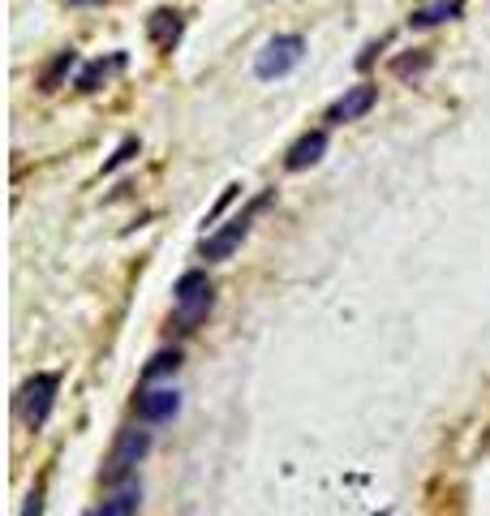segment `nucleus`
<instances>
[{"label": "nucleus", "instance_id": "1", "mask_svg": "<svg viewBox=\"0 0 490 516\" xmlns=\"http://www.w3.org/2000/svg\"><path fill=\"white\" fill-rule=\"evenodd\" d=\"M172 301H177V327L181 332H194L215 306V289H211L207 271H185L177 280V289H172Z\"/></svg>", "mask_w": 490, "mask_h": 516}, {"label": "nucleus", "instance_id": "2", "mask_svg": "<svg viewBox=\"0 0 490 516\" xmlns=\"http://www.w3.org/2000/svg\"><path fill=\"white\" fill-rule=\"evenodd\" d=\"M56 392H61V375H52V370H39V375H31L22 383V392H18V413H22V422L39 430L43 422L52 418V409H56Z\"/></svg>", "mask_w": 490, "mask_h": 516}, {"label": "nucleus", "instance_id": "3", "mask_svg": "<svg viewBox=\"0 0 490 516\" xmlns=\"http://www.w3.org/2000/svg\"><path fill=\"white\" fill-rule=\"evenodd\" d=\"M301 56H306V39L301 35H276L263 43V52L254 56V74L263 82H276L284 74H293L301 65Z\"/></svg>", "mask_w": 490, "mask_h": 516}, {"label": "nucleus", "instance_id": "4", "mask_svg": "<svg viewBox=\"0 0 490 516\" xmlns=\"http://www.w3.org/2000/svg\"><path fill=\"white\" fill-rule=\"evenodd\" d=\"M267 203H271V194L254 198V203L245 207V211L237 215V220H228V224L220 228V233H211V237L203 241V258H207V263H224V258H233V254L241 250V241L250 237V224H254V215L263 211Z\"/></svg>", "mask_w": 490, "mask_h": 516}, {"label": "nucleus", "instance_id": "5", "mask_svg": "<svg viewBox=\"0 0 490 516\" xmlns=\"http://www.w3.org/2000/svg\"><path fill=\"white\" fill-rule=\"evenodd\" d=\"M147 452H151V435H147V430H138V426H134V430H121L117 443H112V452H108L104 473H99V478L112 482V486L125 482L129 473H134V465H138Z\"/></svg>", "mask_w": 490, "mask_h": 516}, {"label": "nucleus", "instance_id": "6", "mask_svg": "<svg viewBox=\"0 0 490 516\" xmlns=\"http://www.w3.org/2000/svg\"><path fill=\"white\" fill-rule=\"evenodd\" d=\"M379 104V91H374L370 82H357V86H349V91H344L336 104L327 108V121L331 125H344V121H362L366 112Z\"/></svg>", "mask_w": 490, "mask_h": 516}, {"label": "nucleus", "instance_id": "7", "mask_svg": "<svg viewBox=\"0 0 490 516\" xmlns=\"http://www.w3.org/2000/svg\"><path fill=\"white\" fill-rule=\"evenodd\" d=\"M181 413V392L177 387H147L138 396V418L142 422H172Z\"/></svg>", "mask_w": 490, "mask_h": 516}, {"label": "nucleus", "instance_id": "8", "mask_svg": "<svg viewBox=\"0 0 490 516\" xmlns=\"http://www.w3.org/2000/svg\"><path fill=\"white\" fill-rule=\"evenodd\" d=\"M323 155H327V129H314V134H306V138L293 142V151H288L284 168H288V172H306V168L319 164Z\"/></svg>", "mask_w": 490, "mask_h": 516}, {"label": "nucleus", "instance_id": "9", "mask_svg": "<svg viewBox=\"0 0 490 516\" xmlns=\"http://www.w3.org/2000/svg\"><path fill=\"white\" fill-rule=\"evenodd\" d=\"M138 508H142V486L138 482H121L91 516H138Z\"/></svg>", "mask_w": 490, "mask_h": 516}, {"label": "nucleus", "instance_id": "10", "mask_svg": "<svg viewBox=\"0 0 490 516\" xmlns=\"http://www.w3.org/2000/svg\"><path fill=\"white\" fill-rule=\"evenodd\" d=\"M147 35H151V43L155 48H164V52H172V43L181 39V13H168V9H155L151 18H147Z\"/></svg>", "mask_w": 490, "mask_h": 516}, {"label": "nucleus", "instance_id": "11", "mask_svg": "<svg viewBox=\"0 0 490 516\" xmlns=\"http://www.w3.org/2000/svg\"><path fill=\"white\" fill-rule=\"evenodd\" d=\"M452 18H460V0H435V5H426V9H413L409 26L426 31V26H439V22H452Z\"/></svg>", "mask_w": 490, "mask_h": 516}, {"label": "nucleus", "instance_id": "12", "mask_svg": "<svg viewBox=\"0 0 490 516\" xmlns=\"http://www.w3.org/2000/svg\"><path fill=\"white\" fill-rule=\"evenodd\" d=\"M117 69H125V56L117 52V56H108V61H91L78 74V91H99V82H108Z\"/></svg>", "mask_w": 490, "mask_h": 516}, {"label": "nucleus", "instance_id": "13", "mask_svg": "<svg viewBox=\"0 0 490 516\" xmlns=\"http://www.w3.org/2000/svg\"><path fill=\"white\" fill-rule=\"evenodd\" d=\"M426 69H430V52L400 56V61H392V74H396V78H422Z\"/></svg>", "mask_w": 490, "mask_h": 516}, {"label": "nucleus", "instance_id": "14", "mask_svg": "<svg viewBox=\"0 0 490 516\" xmlns=\"http://www.w3.org/2000/svg\"><path fill=\"white\" fill-rule=\"evenodd\" d=\"M74 65H78V52H74V48L56 56V65L48 69V74H43V91H56V86H61V78H65V74H69V69H74Z\"/></svg>", "mask_w": 490, "mask_h": 516}, {"label": "nucleus", "instance_id": "15", "mask_svg": "<svg viewBox=\"0 0 490 516\" xmlns=\"http://www.w3.org/2000/svg\"><path fill=\"white\" fill-rule=\"evenodd\" d=\"M177 366H181V353H177V349H172V353H155L151 366L142 370V379H147V383H151V379H164V375H172Z\"/></svg>", "mask_w": 490, "mask_h": 516}, {"label": "nucleus", "instance_id": "16", "mask_svg": "<svg viewBox=\"0 0 490 516\" xmlns=\"http://www.w3.org/2000/svg\"><path fill=\"white\" fill-rule=\"evenodd\" d=\"M134 151H138V138H125L121 147H117V155H112V160L104 164V172H117L125 160H134Z\"/></svg>", "mask_w": 490, "mask_h": 516}, {"label": "nucleus", "instance_id": "17", "mask_svg": "<svg viewBox=\"0 0 490 516\" xmlns=\"http://www.w3.org/2000/svg\"><path fill=\"white\" fill-rule=\"evenodd\" d=\"M22 516H43V491H31V495H26Z\"/></svg>", "mask_w": 490, "mask_h": 516}, {"label": "nucleus", "instance_id": "18", "mask_svg": "<svg viewBox=\"0 0 490 516\" xmlns=\"http://www.w3.org/2000/svg\"><path fill=\"white\" fill-rule=\"evenodd\" d=\"M69 5H99V0H69Z\"/></svg>", "mask_w": 490, "mask_h": 516}]
</instances>
